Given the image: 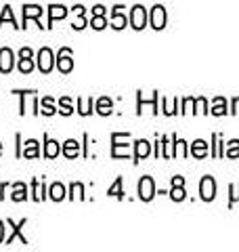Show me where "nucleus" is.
<instances>
[{"label":"nucleus","instance_id":"nucleus-1","mask_svg":"<svg viewBox=\"0 0 239 252\" xmlns=\"http://www.w3.org/2000/svg\"><path fill=\"white\" fill-rule=\"evenodd\" d=\"M155 195V185H153V179L151 177H143L139 181V198L149 202L151 198Z\"/></svg>","mask_w":239,"mask_h":252},{"label":"nucleus","instance_id":"nucleus-2","mask_svg":"<svg viewBox=\"0 0 239 252\" xmlns=\"http://www.w3.org/2000/svg\"><path fill=\"white\" fill-rule=\"evenodd\" d=\"M199 193H202V200H206V202L214 200V195H216V183H214L212 177L202 179V183H199Z\"/></svg>","mask_w":239,"mask_h":252},{"label":"nucleus","instance_id":"nucleus-3","mask_svg":"<svg viewBox=\"0 0 239 252\" xmlns=\"http://www.w3.org/2000/svg\"><path fill=\"white\" fill-rule=\"evenodd\" d=\"M38 67L42 74H49L53 69V53H51V49H46V46L40 49V53H38Z\"/></svg>","mask_w":239,"mask_h":252},{"label":"nucleus","instance_id":"nucleus-4","mask_svg":"<svg viewBox=\"0 0 239 252\" xmlns=\"http://www.w3.org/2000/svg\"><path fill=\"white\" fill-rule=\"evenodd\" d=\"M57 67H59V72L63 74H67L74 69V59H71V51L69 49H63L59 53V57H57Z\"/></svg>","mask_w":239,"mask_h":252},{"label":"nucleus","instance_id":"nucleus-5","mask_svg":"<svg viewBox=\"0 0 239 252\" xmlns=\"http://www.w3.org/2000/svg\"><path fill=\"white\" fill-rule=\"evenodd\" d=\"M145 21H147V13H145V9H143L141 4H137L132 9V13H130V23H132V28L134 30H143L145 28Z\"/></svg>","mask_w":239,"mask_h":252},{"label":"nucleus","instance_id":"nucleus-6","mask_svg":"<svg viewBox=\"0 0 239 252\" xmlns=\"http://www.w3.org/2000/svg\"><path fill=\"white\" fill-rule=\"evenodd\" d=\"M151 26H153L155 30H162L166 26V11L164 6H153V11H151Z\"/></svg>","mask_w":239,"mask_h":252},{"label":"nucleus","instance_id":"nucleus-7","mask_svg":"<svg viewBox=\"0 0 239 252\" xmlns=\"http://www.w3.org/2000/svg\"><path fill=\"white\" fill-rule=\"evenodd\" d=\"M13 69V51L11 49H0V72L9 74Z\"/></svg>","mask_w":239,"mask_h":252},{"label":"nucleus","instance_id":"nucleus-8","mask_svg":"<svg viewBox=\"0 0 239 252\" xmlns=\"http://www.w3.org/2000/svg\"><path fill=\"white\" fill-rule=\"evenodd\" d=\"M120 9H122V6H116L114 17H111V26H114L116 30H122V28L126 26V21H128V19H126V15H124L122 11H120Z\"/></svg>","mask_w":239,"mask_h":252},{"label":"nucleus","instance_id":"nucleus-9","mask_svg":"<svg viewBox=\"0 0 239 252\" xmlns=\"http://www.w3.org/2000/svg\"><path fill=\"white\" fill-rule=\"evenodd\" d=\"M151 154V145L147 143L145 139H141V141H137V154H134V158H137V162L139 160H143V158H147Z\"/></svg>","mask_w":239,"mask_h":252},{"label":"nucleus","instance_id":"nucleus-10","mask_svg":"<svg viewBox=\"0 0 239 252\" xmlns=\"http://www.w3.org/2000/svg\"><path fill=\"white\" fill-rule=\"evenodd\" d=\"M9 225L13 227V233L9 235V238H6V244H11V242H13L15 238H17V235H19V238H21V244H28V240H26V238H23V235H21V227H23V225H26V219H23V220H21V223H19V225H15V223H13V220H9Z\"/></svg>","mask_w":239,"mask_h":252},{"label":"nucleus","instance_id":"nucleus-11","mask_svg":"<svg viewBox=\"0 0 239 252\" xmlns=\"http://www.w3.org/2000/svg\"><path fill=\"white\" fill-rule=\"evenodd\" d=\"M40 15H42V9H40L38 4H26V6H23V19H26V23H28L30 17L38 19Z\"/></svg>","mask_w":239,"mask_h":252},{"label":"nucleus","instance_id":"nucleus-12","mask_svg":"<svg viewBox=\"0 0 239 252\" xmlns=\"http://www.w3.org/2000/svg\"><path fill=\"white\" fill-rule=\"evenodd\" d=\"M28 198V187L26 183H15L13 185V200L15 202H23Z\"/></svg>","mask_w":239,"mask_h":252},{"label":"nucleus","instance_id":"nucleus-13","mask_svg":"<svg viewBox=\"0 0 239 252\" xmlns=\"http://www.w3.org/2000/svg\"><path fill=\"white\" fill-rule=\"evenodd\" d=\"M78 152H80L78 141H74V139L65 141V145H63V154H65L67 158H76V156H78Z\"/></svg>","mask_w":239,"mask_h":252},{"label":"nucleus","instance_id":"nucleus-14","mask_svg":"<svg viewBox=\"0 0 239 252\" xmlns=\"http://www.w3.org/2000/svg\"><path fill=\"white\" fill-rule=\"evenodd\" d=\"M191 154H193L195 158H204L206 154H208V145H206V141H195L193 145H191Z\"/></svg>","mask_w":239,"mask_h":252},{"label":"nucleus","instance_id":"nucleus-15","mask_svg":"<svg viewBox=\"0 0 239 252\" xmlns=\"http://www.w3.org/2000/svg\"><path fill=\"white\" fill-rule=\"evenodd\" d=\"M61 152V147L57 141H46V145H44V156L46 158H57Z\"/></svg>","mask_w":239,"mask_h":252},{"label":"nucleus","instance_id":"nucleus-16","mask_svg":"<svg viewBox=\"0 0 239 252\" xmlns=\"http://www.w3.org/2000/svg\"><path fill=\"white\" fill-rule=\"evenodd\" d=\"M111 107H114L111 99L101 97V99H99V103H97V112H99L101 116H107V114H111Z\"/></svg>","mask_w":239,"mask_h":252},{"label":"nucleus","instance_id":"nucleus-17","mask_svg":"<svg viewBox=\"0 0 239 252\" xmlns=\"http://www.w3.org/2000/svg\"><path fill=\"white\" fill-rule=\"evenodd\" d=\"M212 114L214 116H225L227 114V101L218 97V99H214V105H212Z\"/></svg>","mask_w":239,"mask_h":252},{"label":"nucleus","instance_id":"nucleus-18","mask_svg":"<svg viewBox=\"0 0 239 252\" xmlns=\"http://www.w3.org/2000/svg\"><path fill=\"white\" fill-rule=\"evenodd\" d=\"M23 158H38V141L30 139L26 143V149H23Z\"/></svg>","mask_w":239,"mask_h":252},{"label":"nucleus","instance_id":"nucleus-19","mask_svg":"<svg viewBox=\"0 0 239 252\" xmlns=\"http://www.w3.org/2000/svg\"><path fill=\"white\" fill-rule=\"evenodd\" d=\"M51 198H53L55 202L63 200V198H65V187H63L61 183H55V185H51Z\"/></svg>","mask_w":239,"mask_h":252},{"label":"nucleus","instance_id":"nucleus-20","mask_svg":"<svg viewBox=\"0 0 239 252\" xmlns=\"http://www.w3.org/2000/svg\"><path fill=\"white\" fill-rule=\"evenodd\" d=\"M49 15H51V23H53L55 19H63V17H65L67 11H65V6L53 4V6H51V11H49Z\"/></svg>","mask_w":239,"mask_h":252},{"label":"nucleus","instance_id":"nucleus-21","mask_svg":"<svg viewBox=\"0 0 239 252\" xmlns=\"http://www.w3.org/2000/svg\"><path fill=\"white\" fill-rule=\"evenodd\" d=\"M109 195H114V198H124V191H122V179H116V183L109 187Z\"/></svg>","mask_w":239,"mask_h":252},{"label":"nucleus","instance_id":"nucleus-22","mask_svg":"<svg viewBox=\"0 0 239 252\" xmlns=\"http://www.w3.org/2000/svg\"><path fill=\"white\" fill-rule=\"evenodd\" d=\"M40 105H42V114H46V116H53L55 114V105H53V99L51 97H44Z\"/></svg>","mask_w":239,"mask_h":252},{"label":"nucleus","instance_id":"nucleus-23","mask_svg":"<svg viewBox=\"0 0 239 252\" xmlns=\"http://www.w3.org/2000/svg\"><path fill=\"white\" fill-rule=\"evenodd\" d=\"M19 69H21V74H30L31 69H34V63H31V57L21 59V61H19Z\"/></svg>","mask_w":239,"mask_h":252},{"label":"nucleus","instance_id":"nucleus-24","mask_svg":"<svg viewBox=\"0 0 239 252\" xmlns=\"http://www.w3.org/2000/svg\"><path fill=\"white\" fill-rule=\"evenodd\" d=\"M170 198H172V200H177V202L185 200V189H182V185H174V189L170 191Z\"/></svg>","mask_w":239,"mask_h":252},{"label":"nucleus","instance_id":"nucleus-25","mask_svg":"<svg viewBox=\"0 0 239 252\" xmlns=\"http://www.w3.org/2000/svg\"><path fill=\"white\" fill-rule=\"evenodd\" d=\"M105 26H107V21H105L103 15H94L92 21H90V28H94V30H103Z\"/></svg>","mask_w":239,"mask_h":252},{"label":"nucleus","instance_id":"nucleus-26","mask_svg":"<svg viewBox=\"0 0 239 252\" xmlns=\"http://www.w3.org/2000/svg\"><path fill=\"white\" fill-rule=\"evenodd\" d=\"M59 107H61V114H63V116H69L71 112H74V109H71V101H69L67 97H63V99L59 101Z\"/></svg>","mask_w":239,"mask_h":252},{"label":"nucleus","instance_id":"nucleus-27","mask_svg":"<svg viewBox=\"0 0 239 252\" xmlns=\"http://www.w3.org/2000/svg\"><path fill=\"white\" fill-rule=\"evenodd\" d=\"M227 156L229 158H239V141H231L227 147Z\"/></svg>","mask_w":239,"mask_h":252},{"label":"nucleus","instance_id":"nucleus-28","mask_svg":"<svg viewBox=\"0 0 239 252\" xmlns=\"http://www.w3.org/2000/svg\"><path fill=\"white\" fill-rule=\"evenodd\" d=\"M42 198H44L42 195V183H40V181H34V200L40 202Z\"/></svg>","mask_w":239,"mask_h":252},{"label":"nucleus","instance_id":"nucleus-29","mask_svg":"<svg viewBox=\"0 0 239 252\" xmlns=\"http://www.w3.org/2000/svg\"><path fill=\"white\" fill-rule=\"evenodd\" d=\"M177 156L179 158H185L187 156V143H185V141H177Z\"/></svg>","mask_w":239,"mask_h":252},{"label":"nucleus","instance_id":"nucleus-30","mask_svg":"<svg viewBox=\"0 0 239 252\" xmlns=\"http://www.w3.org/2000/svg\"><path fill=\"white\" fill-rule=\"evenodd\" d=\"M6 19H11L13 23H15V19H13V11H11V6H4V11H2V17H0V26L6 21Z\"/></svg>","mask_w":239,"mask_h":252},{"label":"nucleus","instance_id":"nucleus-31","mask_svg":"<svg viewBox=\"0 0 239 252\" xmlns=\"http://www.w3.org/2000/svg\"><path fill=\"white\" fill-rule=\"evenodd\" d=\"M71 191H74V195L78 193V198H84V193H82V191H84V187L80 185V183H74V185H71Z\"/></svg>","mask_w":239,"mask_h":252},{"label":"nucleus","instance_id":"nucleus-32","mask_svg":"<svg viewBox=\"0 0 239 252\" xmlns=\"http://www.w3.org/2000/svg\"><path fill=\"white\" fill-rule=\"evenodd\" d=\"M78 105L82 107V109H80V114H84V116L90 114V101H89V103H82V101H78Z\"/></svg>","mask_w":239,"mask_h":252},{"label":"nucleus","instance_id":"nucleus-33","mask_svg":"<svg viewBox=\"0 0 239 252\" xmlns=\"http://www.w3.org/2000/svg\"><path fill=\"white\" fill-rule=\"evenodd\" d=\"M197 107L202 114H208V109H206V99H197Z\"/></svg>","mask_w":239,"mask_h":252},{"label":"nucleus","instance_id":"nucleus-34","mask_svg":"<svg viewBox=\"0 0 239 252\" xmlns=\"http://www.w3.org/2000/svg\"><path fill=\"white\" fill-rule=\"evenodd\" d=\"M233 189V195H231V202H235V200H239V185H233L231 187Z\"/></svg>","mask_w":239,"mask_h":252},{"label":"nucleus","instance_id":"nucleus-35","mask_svg":"<svg viewBox=\"0 0 239 252\" xmlns=\"http://www.w3.org/2000/svg\"><path fill=\"white\" fill-rule=\"evenodd\" d=\"M92 13H94V15H103V13H105V6L97 4V6H94V9H92Z\"/></svg>","mask_w":239,"mask_h":252},{"label":"nucleus","instance_id":"nucleus-36","mask_svg":"<svg viewBox=\"0 0 239 252\" xmlns=\"http://www.w3.org/2000/svg\"><path fill=\"white\" fill-rule=\"evenodd\" d=\"M21 59H26V57H31V49H21Z\"/></svg>","mask_w":239,"mask_h":252},{"label":"nucleus","instance_id":"nucleus-37","mask_svg":"<svg viewBox=\"0 0 239 252\" xmlns=\"http://www.w3.org/2000/svg\"><path fill=\"white\" fill-rule=\"evenodd\" d=\"M172 185H185V179H182V177H174L172 179Z\"/></svg>","mask_w":239,"mask_h":252},{"label":"nucleus","instance_id":"nucleus-38","mask_svg":"<svg viewBox=\"0 0 239 252\" xmlns=\"http://www.w3.org/2000/svg\"><path fill=\"white\" fill-rule=\"evenodd\" d=\"M233 114H239V97L233 99Z\"/></svg>","mask_w":239,"mask_h":252},{"label":"nucleus","instance_id":"nucleus-39","mask_svg":"<svg viewBox=\"0 0 239 252\" xmlns=\"http://www.w3.org/2000/svg\"><path fill=\"white\" fill-rule=\"evenodd\" d=\"M74 28H76V30H82V28H84V19H78V21L74 23Z\"/></svg>","mask_w":239,"mask_h":252},{"label":"nucleus","instance_id":"nucleus-40","mask_svg":"<svg viewBox=\"0 0 239 252\" xmlns=\"http://www.w3.org/2000/svg\"><path fill=\"white\" fill-rule=\"evenodd\" d=\"M4 240V225H2V220H0V244H2Z\"/></svg>","mask_w":239,"mask_h":252},{"label":"nucleus","instance_id":"nucleus-41","mask_svg":"<svg viewBox=\"0 0 239 252\" xmlns=\"http://www.w3.org/2000/svg\"><path fill=\"white\" fill-rule=\"evenodd\" d=\"M74 11H76L78 15H82V11H84V9H82V6H80V4H78V6H74Z\"/></svg>","mask_w":239,"mask_h":252},{"label":"nucleus","instance_id":"nucleus-42","mask_svg":"<svg viewBox=\"0 0 239 252\" xmlns=\"http://www.w3.org/2000/svg\"><path fill=\"white\" fill-rule=\"evenodd\" d=\"M0 154H2V143H0Z\"/></svg>","mask_w":239,"mask_h":252}]
</instances>
